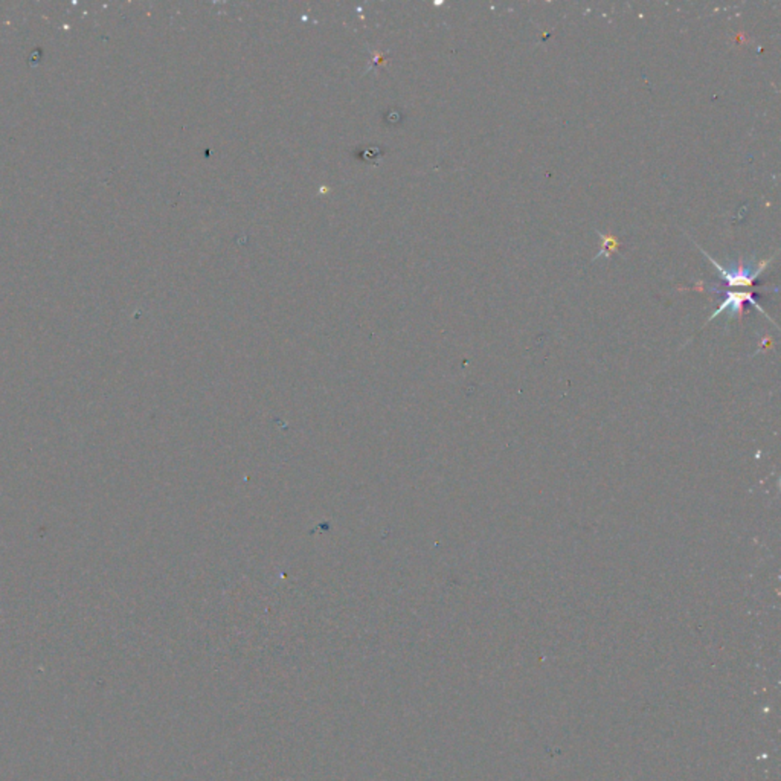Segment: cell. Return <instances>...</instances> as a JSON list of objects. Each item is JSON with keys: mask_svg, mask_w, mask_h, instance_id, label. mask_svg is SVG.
Returning <instances> with one entry per match:
<instances>
[{"mask_svg": "<svg viewBox=\"0 0 781 781\" xmlns=\"http://www.w3.org/2000/svg\"><path fill=\"white\" fill-rule=\"evenodd\" d=\"M708 260H711V263L714 264L717 267V272L722 275L723 280L730 284V286H751L756 280L757 275L760 274L762 270H757L754 272L751 266H738V267H731V269H725L722 266H719V264L712 260L710 255H706Z\"/></svg>", "mask_w": 781, "mask_h": 781, "instance_id": "1", "label": "cell"}, {"mask_svg": "<svg viewBox=\"0 0 781 781\" xmlns=\"http://www.w3.org/2000/svg\"><path fill=\"white\" fill-rule=\"evenodd\" d=\"M601 239H603V250L599 255H597V258L601 256L603 254H606L608 256H610L612 249L616 248V240L614 239L612 235H601Z\"/></svg>", "mask_w": 781, "mask_h": 781, "instance_id": "2", "label": "cell"}]
</instances>
